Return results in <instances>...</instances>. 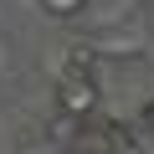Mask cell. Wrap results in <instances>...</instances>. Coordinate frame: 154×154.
I'll return each instance as SVG.
<instances>
[{"mask_svg": "<svg viewBox=\"0 0 154 154\" xmlns=\"http://www.w3.org/2000/svg\"><path fill=\"white\" fill-rule=\"evenodd\" d=\"M57 108L88 118L98 108V72H88V67H57Z\"/></svg>", "mask_w": 154, "mask_h": 154, "instance_id": "cell-1", "label": "cell"}, {"mask_svg": "<svg viewBox=\"0 0 154 154\" xmlns=\"http://www.w3.org/2000/svg\"><path fill=\"white\" fill-rule=\"evenodd\" d=\"M77 123H82V118H77V113H67V108H57V118L46 123V139H51V144H72L77 134H82V128H77Z\"/></svg>", "mask_w": 154, "mask_h": 154, "instance_id": "cell-2", "label": "cell"}, {"mask_svg": "<svg viewBox=\"0 0 154 154\" xmlns=\"http://www.w3.org/2000/svg\"><path fill=\"white\" fill-rule=\"evenodd\" d=\"M41 11L51 21H77V16L88 11V0H41Z\"/></svg>", "mask_w": 154, "mask_h": 154, "instance_id": "cell-3", "label": "cell"}, {"mask_svg": "<svg viewBox=\"0 0 154 154\" xmlns=\"http://www.w3.org/2000/svg\"><path fill=\"white\" fill-rule=\"evenodd\" d=\"M139 123H144V134H149V139H154V98H149V103H144V118H139Z\"/></svg>", "mask_w": 154, "mask_h": 154, "instance_id": "cell-4", "label": "cell"}]
</instances>
